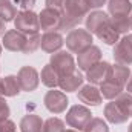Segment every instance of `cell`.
<instances>
[{
  "mask_svg": "<svg viewBox=\"0 0 132 132\" xmlns=\"http://www.w3.org/2000/svg\"><path fill=\"white\" fill-rule=\"evenodd\" d=\"M108 9L112 17H129L132 11L131 0H109Z\"/></svg>",
  "mask_w": 132,
  "mask_h": 132,
  "instance_id": "cell-18",
  "label": "cell"
},
{
  "mask_svg": "<svg viewBox=\"0 0 132 132\" xmlns=\"http://www.w3.org/2000/svg\"><path fill=\"white\" fill-rule=\"evenodd\" d=\"M0 95H3V85H2V78H0Z\"/></svg>",
  "mask_w": 132,
  "mask_h": 132,
  "instance_id": "cell-38",
  "label": "cell"
},
{
  "mask_svg": "<svg viewBox=\"0 0 132 132\" xmlns=\"http://www.w3.org/2000/svg\"><path fill=\"white\" fill-rule=\"evenodd\" d=\"M131 77V69L129 66H125V65H112L109 68V72H108V81L111 83H115L117 86H125L128 83V78Z\"/></svg>",
  "mask_w": 132,
  "mask_h": 132,
  "instance_id": "cell-14",
  "label": "cell"
},
{
  "mask_svg": "<svg viewBox=\"0 0 132 132\" xmlns=\"http://www.w3.org/2000/svg\"><path fill=\"white\" fill-rule=\"evenodd\" d=\"M128 132H132V123L129 125V129H128Z\"/></svg>",
  "mask_w": 132,
  "mask_h": 132,
  "instance_id": "cell-39",
  "label": "cell"
},
{
  "mask_svg": "<svg viewBox=\"0 0 132 132\" xmlns=\"http://www.w3.org/2000/svg\"><path fill=\"white\" fill-rule=\"evenodd\" d=\"M98 62H101V51L98 46H89L88 49H85L83 52L78 54V60L77 65L81 71H88L91 69L94 65H97Z\"/></svg>",
  "mask_w": 132,
  "mask_h": 132,
  "instance_id": "cell-11",
  "label": "cell"
},
{
  "mask_svg": "<svg viewBox=\"0 0 132 132\" xmlns=\"http://www.w3.org/2000/svg\"><path fill=\"white\" fill-rule=\"evenodd\" d=\"M14 26L19 32L28 35L38 34L40 29V22H38V15L34 11H20L17 12V17L14 19Z\"/></svg>",
  "mask_w": 132,
  "mask_h": 132,
  "instance_id": "cell-3",
  "label": "cell"
},
{
  "mask_svg": "<svg viewBox=\"0 0 132 132\" xmlns=\"http://www.w3.org/2000/svg\"><path fill=\"white\" fill-rule=\"evenodd\" d=\"M97 37H98L101 42H104L106 45H117L118 40H120V34L112 28V25H109L108 28H104Z\"/></svg>",
  "mask_w": 132,
  "mask_h": 132,
  "instance_id": "cell-27",
  "label": "cell"
},
{
  "mask_svg": "<svg viewBox=\"0 0 132 132\" xmlns=\"http://www.w3.org/2000/svg\"><path fill=\"white\" fill-rule=\"evenodd\" d=\"M128 92H131L132 94V77H131V80L128 81Z\"/></svg>",
  "mask_w": 132,
  "mask_h": 132,
  "instance_id": "cell-37",
  "label": "cell"
},
{
  "mask_svg": "<svg viewBox=\"0 0 132 132\" xmlns=\"http://www.w3.org/2000/svg\"><path fill=\"white\" fill-rule=\"evenodd\" d=\"M5 29H6V28H5V22H3V20L0 19V37L6 34V32H5Z\"/></svg>",
  "mask_w": 132,
  "mask_h": 132,
  "instance_id": "cell-36",
  "label": "cell"
},
{
  "mask_svg": "<svg viewBox=\"0 0 132 132\" xmlns=\"http://www.w3.org/2000/svg\"><path fill=\"white\" fill-rule=\"evenodd\" d=\"M40 40H42V37H40L38 34L28 35V37H26L25 48H23V54H32V52H35V51L40 48Z\"/></svg>",
  "mask_w": 132,
  "mask_h": 132,
  "instance_id": "cell-29",
  "label": "cell"
},
{
  "mask_svg": "<svg viewBox=\"0 0 132 132\" xmlns=\"http://www.w3.org/2000/svg\"><path fill=\"white\" fill-rule=\"evenodd\" d=\"M20 131L22 132H42L43 131V121L38 115L28 114L20 121Z\"/></svg>",
  "mask_w": 132,
  "mask_h": 132,
  "instance_id": "cell-20",
  "label": "cell"
},
{
  "mask_svg": "<svg viewBox=\"0 0 132 132\" xmlns=\"http://www.w3.org/2000/svg\"><path fill=\"white\" fill-rule=\"evenodd\" d=\"M38 22H40V28L43 31H46V32L57 31L62 26V12L57 9H52V8H45L38 14Z\"/></svg>",
  "mask_w": 132,
  "mask_h": 132,
  "instance_id": "cell-8",
  "label": "cell"
},
{
  "mask_svg": "<svg viewBox=\"0 0 132 132\" xmlns=\"http://www.w3.org/2000/svg\"><path fill=\"white\" fill-rule=\"evenodd\" d=\"M15 123L11 120H5L3 123H0V132H15Z\"/></svg>",
  "mask_w": 132,
  "mask_h": 132,
  "instance_id": "cell-34",
  "label": "cell"
},
{
  "mask_svg": "<svg viewBox=\"0 0 132 132\" xmlns=\"http://www.w3.org/2000/svg\"><path fill=\"white\" fill-rule=\"evenodd\" d=\"M65 123L57 118V117H52V118H48L45 123H43V131L42 132H65Z\"/></svg>",
  "mask_w": 132,
  "mask_h": 132,
  "instance_id": "cell-28",
  "label": "cell"
},
{
  "mask_svg": "<svg viewBox=\"0 0 132 132\" xmlns=\"http://www.w3.org/2000/svg\"><path fill=\"white\" fill-rule=\"evenodd\" d=\"M91 120H92V112L81 104L72 106L66 114V123L77 131H85V128Z\"/></svg>",
  "mask_w": 132,
  "mask_h": 132,
  "instance_id": "cell-4",
  "label": "cell"
},
{
  "mask_svg": "<svg viewBox=\"0 0 132 132\" xmlns=\"http://www.w3.org/2000/svg\"><path fill=\"white\" fill-rule=\"evenodd\" d=\"M63 6H65V0H46V8H52L62 12Z\"/></svg>",
  "mask_w": 132,
  "mask_h": 132,
  "instance_id": "cell-33",
  "label": "cell"
},
{
  "mask_svg": "<svg viewBox=\"0 0 132 132\" xmlns=\"http://www.w3.org/2000/svg\"><path fill=\"white\" fill-rule=\"evenodd\" d=\"M104 117L109 123H114V125H121L125 121H128V115L123 114V111L117 106L115 101H111L104 106Z\"/></svg>",
  "mask_w": 132,
  "mask_h": 132,
  "instance_id": "cell-19",
  "label": "cell"
},
{
  "mask_svg": "<svg viewBox=\"0 0 132 132\" xmlns=\"http://www.w3.org/2000/svg\"><path fill=\"white\" fill-rule=\"evenodd\" d=\"M65 40L62 37V34L57 32V31H51V32H45L42 35V40H40V48L48 52V54H54V52H59L60 48L63 46Z\"/></svg>",
  "mask_w": 132,
  "mask_h": 132,
  "instance_id": "cell-13",
  "label": "cell"
},
{
  "mask_svg": "<svg viewBox=\"0 0 132 132\" xmlns=\"http://www.w3.org/2000/svg\"><path fill=\"white\" fill-rule=\"evenodd\" d=\"M43 103H45V108L49 112H52V114H62V112L66 111L69 100H68L65 92L52 89V91L46 92V95L43 98Z\"/></svg>",
  "mask_w": 132,
  "mask_h": 132,
  "instance_id": "cell-7",
  "label": "cell"
},
{
  "mask_svg": "<svg viewBox=\"0 0 132 132\" xmlns=\"http://www.w3.org/2000/svg\"><path fill=\"white\" fill-rule=\"evenodd\" d=\"M17 17V8L9 0H0V19L8 23Z\"/></svg>",
  "mask_w": 132,
  "mask_h": 132,
  "instance_id": "cell-23",
  "label": "cell"
},
{
  "mask_svg": "<svg viewBox=\"0 0 132 132\" xmlns=\"http://www.w3.org/2000/svg\"><path fill=\"white\" fill-rule=\"evenodd\" d=\"M131 2H132V0H131Z\"/></svg>",
  "mask_w": 132,
  "mask_h": 132,
  "instance_id": "cell-43",
  "label": "cell"
},
{
  "mask_svg": "<svg viewBox=\"0 0 132 132\" xmlns=\"http://www.w3.org/2000/svg\"><path fill=\"white\" fill-rule=\"evenodd\" d=\"M37 0H15V5L22 8V11H32Z\"/></svg>",
  "mask_w": 132,
  "mask_h": 132,
  "instance_id": "cell-32",
  "label": "cell"
},
{
  "mask_svg": "<svg viewBox=\"0 0 132 132\" xmlns=\"http://www.w3.org/2000/svg\"><path fill=\"white\" fill-rule=\"evenodd\" d=\"M89 6L86 0H65L62 11V26L60 29H75L88 15Z\"/></svg>",
  "mask_w": 132,
  "mask_h": 132,
  "instance_id": "cell-1",
  "label": "cell"
},
{
  "mask_svg": "<svg viewBox=\"0 0 132 132\" xmlns=\"http://www.w3.org/2000/svg\"><path fill=\"white\" fill-rule=\"evenodd\" d=\"M111 65L108 62H98L97 65H94L91 69H88L86 72V78L89 80L91 85H101L103 81H106L108 78V72H109Z\"/></svg>",
  "mask_w": 132,
  "mask_h": 132,
  "instance_id": "cell-15",
  "label": "cell"
},
{
  "mask_svg": "<svg viewBox=\"0 0 132 132\" xmlns=\"http://www.w3.org/2000/svg\"><path fill=\"white\" fill-rule=\"evenodd\" d=\"M111 25L118 34H126L131 31V15L129 17H111Z\"/></svg>",
  "mask_w": 132,
  "mask_h": 132,
  "instance_id": "cell-26",
  "label": "cell"
},
{
  "mask_svg": "<svg viewBox=\"0 0 132 132\" xmlns=\"http://www.w3.org/2000/svg\"><path fill=\"white\" fill-rule=\"evenodd\" d=\"M40 78H42V83H43L45 86L51 88V89H55V86H59V80H60L59 74L52 69L51 65H46L43 69H42Z\"/></svg>",
  "mask_w": 132,
  "mask_h": 132,
  "instance_id": "cell-22",
  "label": "cell"
},
{
  "mask_svg": "<svg viewBox=\"0 0 132 132\" xmlns=\"http://www.w3.org/2000/svg\"><path fill=\"white\" fill-rule=\"evenodd\" d=\"M26 43V35L22 32H19L17 29H11L3 35V46L8 51L12 52H23Z\"/></svg>",
  "mask_w": 132,
  "mask_h": 132,
  "instance_id": "cell-12",
  "label": "cell"
},
{
  "mask_svg": "<svg viewBox=\"0 0 132 132\" xmlns=\"http://www.w3.org/2000/svg\"><path fill=\"white\" fill-rule=\"evenodd\" d=\"M83 80H85L83 75H81L78 71H75V72H72V74H69V75L60 77L59 86H60V89L65 91V92H75L78 88L83 86Z\"/></svg>",
  "mask_w": 132,
  "mask_h": 132,
  "instance_id": "cell-17",
  "label": "cell"
},
{
  "mask_svg": "<svg viewBox=\"0 0 132 132\" xmlns=\"http://www.w3.org/2000/svg\"><path fill=\"white\" fill-rule=\"evenodd\" d=\"M86 3H88V6L91 9V8H100V6H103L106 3V0H86Z\"/></svg>",
  "mask_w": 132,
  "mask_h": 132,
  "instance_id": "cell-35",
  "label": "cell"
},
{
  "mask_svg": "<svg viewBox=\"0 0 132 132\" xmlns=\"http://www.w3.org/2000/svg\"><path fill=\"white\" fill-rule=\"evenodd\" d=\"M78 100L85 104H89V106H98L101 103V92L100 89H97L94 85H86V86H81L80 91H78Z\"/></svg>",
  "mask_w": 132,
  "mask_h": 132,
  "instance_id": "cell-16",
  "label": "cell"
},
{
  "mask_svg": "<svg viewBox=\"0 0 132 132\" xmlns=\"http://www.w3.org/2000/svg\"><path fill=\"white\" fill-rule=\"evenodd\" d=\"M114 59L117 63L125 66L132 65V34H126L114 48Z\"/></svg>",
  "mask_w": 132,
  "mask_h": 132,
  "instance_id": "cell-6",
  "label": "cell"
},
{
  "mask_svg": "<svg viewBox=\"0 0 132 132\" xmlns=\"http://www.w3.org/2000/svg\"><path fill=\"white\" fill-rule=\"evenodd\" d=\"M8 117H9V106L6 104L5 100L0 97V123L8 120Z\"/></svg>",
  "mask_w": 132,
  "mask_h": 132,
  "instance_id": "cell-31",
  "label": "cell"
},
{
  "mask_svg": "<svg viewBox=\"0 0 132 132\" xmlns=\"http://www.w3.org/2000/svg\"><path fill=\"white\" fill-rule=\"evenodd\" d=\"M117 106L123 111L125 115L132 117V94L131 92H121L117 98H115Z\"/></svg>",
  "mask_w": 132,
  "mask_h": 132,
  "instance_id": "cell-25",
  "label": "cell"
},
{
  "mask_svg": "<svg viewBox=\"0 0 132 132\" xmlns=\"http://www.w3.org/2000/svg\"><path fill=\"white\" fill-rule=\"evenodd\" d=\"M89 46H92V34L88 29H72L66 35V48L74 54H80Z\"/></svg>",
  "mask_w": 132,
  "mask_h": 132,
  "instance_id": "cell-2",
  "label": "cell"
},
{
  "mask_svg": "<svg viewBox=\"0 0 132 132\" xmlns=\"http://www.w3.org/2000/svg\"><path fill=\"white\" fill-rule=\"evenodd\" d=\"M2 85H3V95L5 97H15L20 94L22 88H20V83H19V78L15 75H8L2 80Z\"/></svg>",
  "mask_w": 132,
  "mask_h": 132,
  "instance_id": "cell-21",
  "label": "cell"
},
{
  "mask_svg": "<svg viewBox=\"0 0 132 132\" xmlns=\"http://www.w3.org/2000/svg\"><path fill=\"white\" fill-rule=\"evenodd\" d=\"M131 28H132V15H131Z\"/></svg>",
  "mask_w": 132,
  "mask_h": 132,
  "instance_id": "cell-41",
  "label": "cell"
},
{
  "mask_svg": "<svg viewBox=\"0 0 132 132\" xmlns=\"http://www.w3.org/2000/svg\"><path fill=\"white\" fill-rule=\"evenodd\" d=\"M85 132H109V128L101 118H92L85 128Z\"/></svg>",
  "mask_w": 132,
  "mask_h": 132,
  "instance_id": "cell-30",
  "label": "cell"
},
{
  "mask_svg": "<svg viewBox=\"0 0 132 132\" xmlns=\"http://www.w3.org/2000/svg\"><path fill=\"white\" fill-rule=\"evenodd\" d=\"M85 23H86V29L89 32L98 35L104 28H108L111 25V17L103 11H94L86 15Z\"/></svg>",
  "mask_w": 132,
  "mask_h": 132,
  "instance_id": "cell-10",
  "label": "cell"
},
{
  "mask_svg": "<svg viewBox=\"0 0 132 132\" xmlns=\"http://www.w3.org/2000/svg\"><path fill=\"white\" fill-rule=\"evenodd\" d=\"M100 92H101V97H104V98H108V100H114L123 92V88L117 86L115 83H111V81L106 80V81L101 83Z\"/></svg>",
  "mask_w": 132,
  "mask_h": 132,
  "instance_id": "cell-24",
  "label": "cell"
},
{
  "mask_svg": "<svg viewBox=\"0 0 132 132\" xmlns=\"http://www.w3.org/2000/svg\"><path fill=\"white\" fill-rule=\"evenodd\" d=\"M17 78H19L22 91H26V92L35 91L37 86H38V81H40L38 72H37V69H34L32 66H23V68H20V71L17 74Z\"/></svg>",
  "mask_w": 132,
  "mask_h": 132,
  "instance_id": "cell-9",
  "label": "cell"
},
{
  "mask_svg": "<svg viewBox=\"0 0 132 132\" xmlns=\"http://www.w3.org/2000/svg\"><path fill=\"white\" fill-rule=\"evenodd\" d=\"M0 54H2V45H0Z\"/></svg>",
  "mask_w": 132,
  "mask_h": 132,
  "instance_id": "cell-42",
  "label": "cell"
},
{
  "mask_svg": "<svg viewBox=\"0 0 132 132\" xmlns=\"http://www.w3.org/2000/svg\"><path fill=\"white\" fill-rule=\"evenodd\" d=\"M65 132H77V131H74V129H69V131H65Z\"/></svg>",
  "mask_w": 132,
  "mask_h": 132,
  "instance_id": "cell-40",
  "label": "cell"
},
{
  "mask_svg": "<svg viewBox=\"0 0 132 132\" xmlns=\"http://www.w3.org/2000/svg\"><path fill=\"white\" fill-rule=\"evenodd\" d=\"M49 65L52 66V69L59 74V77H65V75H69V74L75 72V68H77L75 62H74V57L66 51L54 52L51 55Z\"/></svg>",
  "mask_w": 132,
  "mask_h": 132,
  "instance_id": "cell-5",
  "label": "cell"
}]
</instances>
